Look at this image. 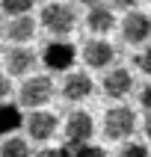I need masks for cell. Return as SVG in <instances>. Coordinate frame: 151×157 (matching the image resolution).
Masks as SVG:
<instances>
[{
  "mask_svg": "<svg viewBox=\"0 0 151 157\" xmlns=\"http://www.w3.org/2000/svg\"><path fill=\"white\" fill-rule=\"evenodd\" d=\"M42 27L53 39H65V36L74 33L77 27V12L68 6V3H47L42 9Z\"/></svg>",
  "mask_w": 151,
  "mask_h": 157,
  "instance_id": "1",
  "label": "cell"
},
{
  "mask_svg": "<svg viewBox=\"0 0 151 157\" xmlns=\"http://www.w3.org/2000/svg\"><path fill=\"white\" fill-rule=\"evenodd\" d=\"M136 131V113H133L130 107H124V104H115L110 107L104 113V136L107 140H127L130 133Z\"/></svg>",
  "mask_w": 151,
  "mask_h": 157,
  "instance_id": "2",
  "label": "cell"
},
{
  "mask_svg": "<svg viewBox=\"0 0 151 157\" xmlns=\"http://www.w3.org/2000/svg\"><path fill=\"white\" fill-rule=\"evenodd\" d=\"M74 59H77V48L71 42H65V39H53L42 51V62L47 71H71Z\"/></svg>",
  "mask_w": 151,
  "mask_h": 157,
  "instance_id": "3",
  "label": "cell"
},
{
  "mask_svg": "<svg viewBox=\"0 0 151 157\" xmlns=\"http://www.w3.org/2000/svg\"><path fill=\"white\" fill-rule=\"evenodd\" d=\"M21 104L30 107V110H39V107H47V101L53 98V80L44 77V74H36V77H27L21 83Z\"/></svg>",
  "mask_w": 151,
  "mask_h": 157,
  "instance_id": "4",
  "label": "cell"
},
{
  "mask_svg": "<svg viewBox=\"0 0 151 157\" xmlns=\"http://www.w3.org/2000/svg\"><path fill=\"white\" fill-rule=\"evenodd\" d=\"M27 133H30V140L36 142H47L51 136H56V128H59V119L53 113H47L44 107H39V110H33L30 113V119H27Z\"/></svg>",
  "mask_w": 151,
  "mask_h": 157,
  "instance_id": "5",
  "label": "cell"
},
{
  "mask_svg": "<svg viewBox=\"0 0 151 157\" xmlns=\"http://www.w3.org/2000/svg\"><path fill=\"white\" fill-rule=\"evenodd\" d=\"M122 36H124V42H127V44L148 42V39H151V15L130 9V12L124 15V21H122Z\"/></svg>",
  "mask_w": 151,
  "mask_h": 157,
  "instance_id": "6",
  "label": "cell"
},
{
  "mask_svg": "<svg viewBox=\"0 0 151 157\" xmlns=\"http://www.w3.org/2000/svg\"><path fill=\"white\" fill-rule=\"evenodd\" d=\"M113 59H115V48L101 36H95L83 44V62L89 68H107V65H113Z\"/></svg>",
  "mask_w": 151,
  "mask_h": 157,
  "instance_id": "7",
  "label": "cell"
},
{
  "mask_svg": "<svg viewBox=\"0 0 151 157\" xmlns=\"http://www.w3.org/2000/svg\"><path fill=\"white\" fill-rule=\"evenodd\" d=\"M92 133H95V122H92V116H89V113L74 110V113L65 119V142H71V145L89 142V140H92Z\"/></svg>",
  "mask_w": 151,
  "mask_h": 157,
  "instance_id": "8",
  "label": "cell"
},
{
  "mask_svg": "<svg viewBox=\"0 0 151 157\" xmlns=\"http://www.w3.org/2000/svg\"><path fill=\"white\" fill-rule=\"evenodd\" d=\"M92 89H95V83H92V77L89 74H83V71H71V74H65V80H62V98L65 101H86L89 95H92Z\"/></svg>",
  "mask_w": 151,
  "mask_h": 157,
  "instance_id": "9",
  "label": "cell"
},
{
  "mask_svg": "<svg viewBox=\"0 0 151 157\" xmlns=\"http://www.w3.org/2000/svg\"><path fill=\"white\" fill-rule=\"evenodd\" d=\"M3 36H6L12 44H27L36 36V21L30 18V12H27V15H12V21L3 24Z\"/></svg>",
  "mask_w": 151,
  "mask_h": 157,
  "instance_id": "10",
  "label": "cell"
},
{
  "mask_svg": "<svg viewBox=\"0 0 151 157\" xmlns=\"http://www.w3.org/2000/svg\"><path fill=\"white\" fill-rule=\"evenodd\" d=\"M36 68V53L24 44H15L12 51L6 53V71L15 74V77H24V74H33Z\"/></svg>",
  "mask_w": 151,
  "mask_h": 157,
  "instance_id": "11",
  "label": "cell"
},
{
  "mask_svg": "<svg viewBox=\"0 0 151 157\" xmlns=\"http://www.w3.org/2000/svg\"><path fill=\"white\" fill-rule=\"evenodd\" d=\"M86 27L92 36H107L110 30H115V12L110 6H89V15H86Z\"/></svg>",
  "mask_w": 151,
  "mask_h": 157,
  "instance_id": "12",
  "label": "cell"
},
{
  "mask_svg": "<svg viewBox=\"0 0 151 157\" xmlns=\"http://www.w3.org/2000/svg\"><path fill=\"white\" fill-rule=\"evenodd\" d=\"M133 89V74L127 68H113L110 74L104 77V95L107 98H124L127 92Z\"/></svg>",
  "mask_w": 151,
  "mask_h": 157,
  "instance_id": "13",
  "label": "cell"
},
{
  "mask_svg": "<svg viewBox=\"0 0 151 157\" xmlns=\"http://www.w3.org/2000/svg\"><path fill=\"white\" fill-rule=\"evenodd\" d=\"M21 124H24V113H21V107L0 101V136H9V133H15Z\"/></svg>",
  "mask_w": 151,
  "mask_h": 157,
  "instance_id": "14",
  "label": "cell"
},
{
  "mask_svg": "<svg viewBox=\"0 0 151 157\" xmlns=\"http://www.w3.org/2000/svg\"><path fill=\"white\" fill-rule=\"evenodd\" d=\"M30 142L24 136H15V133H9L6 140L0 142V157H30Z\"/></svg>",
  "mask_w": 151,
  "mask_h": 157,
  "instance_id": "15",
  "label": "cell"
},
{
  "mask_svg": "<svg viewBox=\"0 0 151 157\" xmlns=\"http://www.w3.org/2000/svg\"><path fill=\"white\" fill-rule=\"evenodd\" d=\"M33 6H36V0H0V9H3L9 18L12 15H27Z\"/></svg>",
  "mask_w": 151,
  "mask_h": 157,
  "instance_id": "16",
  "label": "cell"
},
{
  "mask_svg": "<svg viewBox=\"0 0 151 157\" xmlns=\"http://www.w3.org/2000/svg\"><path fill=\"white\" fill-rule=\"evenodd\" d=\"M68 151H71V157H107V151L101 145H89V142H77V145L68 142Z\"/></svg>",
  "mask_w": 151,
  "mask_h": 157,
  "instance_id": "17",
  "label": "cell"
},
{
  "mask_svg": "<svg viewBox=\"0 0 151 157\" xmlns=\"http://www.w3.org/2000/svg\"><path fill=\"white\" fill-rule=\"evenodd\" d=\"M133 65H136L142 74H151V48H142V51L133 56Z\"/></svg>",
  "mask_w": 151,
  "mask_h": 157,
  "instance_id": "18",
  "label": "cell"
},
{
  "mask_svg": "<svg viewBox=\"0 0 151 157\" xmlns=\"http://www.w3.org/2000/svg\"><path fill=\"white\" fill-rule=\"evenodd\" d=\"M119 157H151V154H148V145H139V142H127V145L119 151Z\"/></svg>",
  "mask_w": 151,
  "mask_h": 157,
  "instance_id": "19",
  "label": "cell"
},
{
  "mask_svg": "<svg viewBox=\"0 0 151 157\" xmlns=\"http://www.w3.org/2000/svg\"><path fill=\"white\" fill-rule=\"evenodd\" d=\"M36 157H71V151H68V145H62V148H44Z\"/></svg>",
  "mask_w": 151,
  "mask_h": 157,
  "instance_id": "20",
  "label": "cell"
},
{
  "mask_svg": "<svg viewBox=\"0 0 151 157\" xmlns=\"http://www.w3.org/2000/svg\"><path fill=\"white\" fill-rule=\"evenodd\" d=\"M9 95H12V83H9L6 74H0V101H6Z\"/></svg>",
  "mask_w": 151,
  "mask_h": 157,
  "instance_id": "21",
  "label": "cell"
},
{
  "mask_svg": "<svg viewBox=\"0 0 151 157\" xmlns=\"http://www.w3.org/2000/svg\"><path fill=\"white\" fill-rule=\"evenodd\" d=\"M139 104L145 107V110H151V83H145V86H142V92H139Z\"/></svg>",
  "mask_w": 151,
  "mask_h": 157,
  "instance_id": "22",
  "label": "cell"
},
{
  "mask_svg": "<svg viewBox=\"0 0 151 157\" xmlns=\"http://www.w3.org/2000/svg\"><path fill=\"white\" fill-rule=\"evenodd\" d=\"M113 3H115L119 9H133L136 3H139V0H113Z\"/></svg>",
  "mask_w": 151,
  "mask_h": 157,
  "instance_id": "23",
  "label": "cell"
},
{
  "mask_svg": "<svg viewBox=\"0 0 151 157\" xmlns=\"http://www.w3.org/2000/svg\"><path fill=\"white\" fill-rule=\"evenodd\" d=\"M145 136L151 140V110H148V119H145Z\"/></svg>",
  "mask_w": 151,
  "mask_h": 157,
  "instance_id": "24",
  "label": "cell"
},
{
  "mask_svg": "<svg viewBox=\"0 0 151 157\" xmlns=\"http://www.w3.org/2000/svg\"><path fill=\"white\" fill-rule=\"evenodd\" d=\"M77 3H86V6H95V3H101V0H77Z\"/></svg>",
  "mask_w": 151,
  "mask_h": 157,
  "instance_id": "25",
  "label": "cell"
},
{
  "mask_svg": "<svg viewBox=\"0 0 151 157\" xmlns=\"http://www.w3.org/2000/svg\"><path fill=\"white\" fill-rule=\"evenodd\" d=\"M0 27H3V24H0Z\"/></svg>",
  "mask_w": 151,
  "mask_h": 157,
  "instance_id": "26",
  "label": "cell"
}]
</instances>
